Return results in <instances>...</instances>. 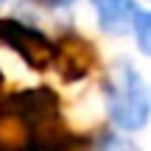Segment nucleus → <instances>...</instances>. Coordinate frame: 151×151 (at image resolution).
I'll use <instances>...</instances> for the list:
<instances>
[{
	"mask_svg": "<svg viewBox=\"0 0 151 151\" xmlns=\"http://www.w3.org/2000/svg\"><path fill=\"white\" fill-rule=\"evenodd\" d=\"M104 104H106L109 123L118 132L129 134V132L146 129L151 118V101L148 90L143 84V76L137 67L126 59H118L104 81Z\"/></svg>",
	"mask_w": 151,
	"mask_h": 151,
	"instance_id": "f257e3e1",
	"label": "nucleus"
},
{
	"mask_svg": "<svg viewBox=\"0 0 151 151\" xmlns=\"http://www.w3.org/2000/svg\"><path fill=\"white\" fill-rule=\"evenodd\" d=\"M0 42L11 48L28 67L48 70L56 59V42L45 31L17 20V17H0Z\"/></svg>",
	"mask_w": 151,
	"mask_h": 151,
	"instance_id": "f03ea898",
	"label": "nucleus"
},
{
	"mask_svg": "<svg viewBox=\"0 0 151 151\" xmlns=\"http://www.w3.org/2000/svg\"><path fill=\"white\" fill-rule=\"evenodd\" d=\"M53 65H59L62 76L67 81H76L81 76L90 73L92 67V48L78 37H70V39H62L56 42V59Z\"/></svg>",
	"mask_w": 151,
	"mask_h": 151,
	"instance_id": "7ed1b4c3",
	"label": "nucleus"
},
{
	"mask_svg": "<svg viewBox=\"0 0 151 151\" xmlns=\"http://www.w3.org/2000/svg\"><path fill=\"white\" fill-rule=\"evenodd\" d=\"M98 14V25H101L104 34H112V37H120V34L129 31L132 17L140 6L134 0H92Z\"/></svg>",
	"mask_w": 151,
	"mask_h": 151,
	"instance_id": "20e7f679",
	"label": "nucleus"
},
{
	"mask_svg": "<svg viewBox=\"0 0 151 151\" xmlns=\"http://www.w3.org/2000/svg\"><path fill=\"white\" fill-rule=\"evenodd\" d=\"M129 31H134V39H137L140 53L151 59V11H148V9H137V11H134Z\"/></svg>",
	"mask_w": 151,
	"mask_h": 151,
	"instance_id": "39448f33",
	"label": "nucleus"
},
{
	"mask_svg": "<svg viewBox=\"0 0 151 151\" xmlns=\"http://www.w3.org/2000/svg\"><path fill=\"white\" fill-rule=\"evenodd\" d=\"M90 151H143L132 137H126L123 132H104Z\"/></svg>",
	"mask_w": 151,
	"mask_h": 151,
	"instance_id": "423d86ee",
	"label": "nucleus"
},
{
	"mask_svg": "<svg viewBox=\"0 0 151 151\" xmlns=\"http://www.w3.org/2000/svg\"><path fill=\"white\" fill-rule=\"evenodd\" d=\"M34 3L45 6V9H67V6H73L76 0H34Z\"/></svg>",
	"mask_w": 151,
	"mask_h": 151,
	"instance_id": "0eeeda50",
	"label": "nucleus"
},
{
	"mask_svg": "<svg viewBox=\"0 0 151 151\" xmlns=\"http://www.w3.org/2000/svg\"><path fill=\"white\" fill-rule=\"evenodd\" d=\"M3 3H6V0H0V6H3Z\"/></svg>",
	"mask_w": 151,
	"mask_h": 151,
	"instance_id": "6e6552de",
	"label": "nucleus"
}]
</instances>
